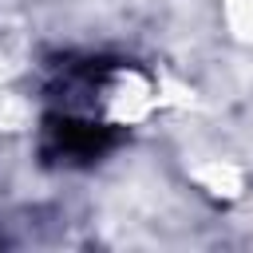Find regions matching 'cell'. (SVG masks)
<instances>
[{"instance_id":"obj_1","label":"cell","mask_w":253,"mask_h":253,"mask_svg":"<svg viewBox=\"0 0 253 253\" xmlns=\"http://www.w3.org/2000/svg\"><path fill=\"white\" fill-rule=\"evenodd\" d=\"M115 146H119V130L111 123H99V119L79 115L71 107H55L40 130V154L47 162H59V166L99 162Z\"/></svg>"}]
</instances>
